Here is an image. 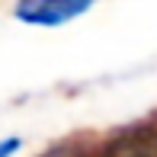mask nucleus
Returning a JSON list of instances; mask_svg holds the SVG:
<instances>
[{
  "mask_svg": "<svg viewBox=\"0 0 157 157\" xmlns=\"http://www.w3.org/2000/svg\"><path fill=\"white\" fill-rule=\"evenodd\" d=\"M90 6H93V0H19L13 13H16V19L29 26L55 29V26H64L71 19L83 16Z\"/></svg>",
  "mask_w": 157,
  "mask_h": 157,
  "instance_id": "obj_1",
  "label": "nucleus"
},
{
  "mask_svg": "<svg viewBox=\"0 0 157 157\" xmlns=\"http://www.w3.org/2000/svg\"><path fill=\"white\" fill-rule=\"evenodd\" d=\"M103 157H157V132H151V128L125 132L109 144Z\"/></svg>",
  "mask_w": 157,
  "mask_h": 157,
  "instance_id": "obj_2",
  "label": "nucleus"
},
{
  "mask_svg": "<svg viewBox=\"0 0 157 157\" xmlns=\"http://www.w3.org/2000/svg\"><path fill=\"white\" fill-rule=\"evenodd\" d=\"M45 157H87L80 151V147H74V144H61V147H55V151H48Z\"/></svg>",
  "mask_w": 157,
  "mask_h": 157,
  "instance_id": "obj_3",
  "label": "nucleus"
},
{
  "mask_svg": "<svg viewBox=\"0 0 157 157\" xmlns=\"http://www.w3.org/2000/svg\"><path fill=\"white\" fill-rule=\"evenodd\" d=\"M19 151V138H6V141H0V157H10V154H16Z\"/></svg>",
  "mask_w": 157,
  "mask_h": 157,
  "instance_id": "obj_4",
  "label": "nucleus"
}]
</instances>
